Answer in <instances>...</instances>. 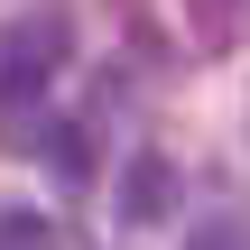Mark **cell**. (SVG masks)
I'll list each match as a JSON object with an SVG mask.
<instances>
[{"label": "cell", "mask_w": 250, "mask_h": 250, "mask_svg": "<svg viewBox=\"0 0 250 250\" xmlns=\"http://www.w3.org/2000/svg\"><path fill=\"white\" fill-rule=\"evenodd\" d=\"M56 65H65V19H56V9H28V19L0 28V102L37 93Z\"/></svg>", "instance_id": "cell-1"}, {"label": "cell", "mask_w": 250, "mask_h": 250, "mask_svg": "<svg viewBox=\"0 0 250 250\" xmlns=\"http://www.w3.org/2000/svg\"><path fill=\"white\" fill-rule=\"evenodd\" d=\"M167 204H176V167H167L158 148H139L130 176H121V223H158Z\"/></svg>", "instance_id": "cell-2"}, {"label": "cell", "mask_w": 250, "mask_h": 250, "mask_svg": "<svg viewBox=\"0 0 250 250\" xmlns=\"http://www.w3.org/2000/svg\"><path fill=\"white\" fill-rule=\"evenodd\" d=\"M186 19H195V46H204V56H223V46H232V28H241V0H186Z\"/></svg>", "instance_id": "cell-3"}, {"label": "cell", "mask_w": 250, "mask_h": 250, "mask_svg": "<svg viewBox=\"0 0 250 250\" xmlns=\"http://www.w3.org/2000/svg\"><path fill=\"white\" fill-rule=\"evenodd\" d=\"M0 250H56L46 213H0Z\"/></svg>", "instance_id": "cell-4"}, {"label": "cell", "mask_w": 250, "mask_h": 250, "mask_svg": "<svg viewBox=\"0 0 250 250\" xmlns=\"http://www.w3.org/2000/svg\"><path fill=\"white\" fill-rule=\"evenodd\" d=\"M186 250H250V241L232 232V223H195V232H186Z\"/></svg>", "instance_id": "cell-5"}]
</instances>
